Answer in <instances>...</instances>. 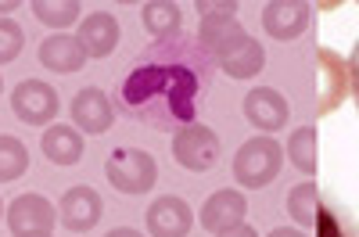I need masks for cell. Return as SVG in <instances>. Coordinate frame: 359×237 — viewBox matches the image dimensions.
<instances>
[{
	"label": "cell",
	"instance_id": "7",
	"mask_svg": "<svg viewBox=\"0 0 359 237\" xmlns=\"http://www.w3.org/2000/svg\"><path fill=\"white\" fill-rule=\"evenodd\" d=\"M144 223H147V233L151 237H187L191 233V205L176 194H162L147 205L144 212Z\"/></svg>",
	"mask_w": 359,
	"mask_h": 237
},
{
	"label": "cell",
	"instance_id": "29",
	"mask_svg": "<svg viewBox=\"0 0 359 237\" xmlns=\"http://www.w3.org/2000/svg\"><path fill=\"white\" fill-rule=\"evenodd\" d=\"M273 237H298V233H291V230H277Z\"/></svg>",
	"mask_w": 359,
	"mask_h": 237
},
{
	"label": "cell",
	"instance_id": "30",
	"mask_svg": "<svg viewBox=\"0 0 359 237\" xmlns=\"http://www.w3.org/2000/svg\"><path fill=\"white\" fill-rule=\"evenodd\" d=\"M4 212H8V209H4V201H0V219H4Z\"/></svg>",
	"mask_w": 359,
	"mask_h": 237
},
{
	"label": "cell",
	"instance_id": "17",
	"mask_svg": "<svg viewBox=\"0 0 359 237\" xmlns=\"http://www.w3.org/2000/svg\"><path fill=\"white\" fill-rule=\"evenodd\" d=\"M245 115L252 118L255 126H262V130H277L287 118V104L273 90H252L245 97Z\"/></svg>",
	"mask_w": 359,
	"mask_h": 237
},
{
	"label": "cell",
	"instance_id": "11",
	"mask_svg": "<svg viewBox=\"0 0 359 237\" xmlns=\"http://www.w3.org/2000/svg\"><path fill=\"white\" fill-rule=\"evenodd\" d=\"M313 226H316V237H359L355 212L345 201H338L334 194H316Z\"/></svg>",
	"mask_w": 359,
	"mask_h": 237
},
{
	"label": "cell",
	"instance_id": "9",
	"mask_svg": "<svg viewBox=\"0 0 359 237\" xmlns=\"http://www.w3.org/2000/svg\"><path fill=\"white\" fill-rule=\"evenodd\" d=\"M115 123V108L108 101V94L101 86H83V90L72 97V126L83 130V133H108Z\"/></svg>",
	"mask_w": 359,
	"mask_h": 237
},
{
	"label": "cell",
	"instance_id": "3",
	"mask_svg": "<svg viewBox=\"0 0 359 237\" xmlns=\"http://www.w3.org/2000/svg\"><path fill=\"white\" fill-rule=\"evenodd\" d=\"M57 108H62L57 90L50 83H43V79H22L15 86V94H11V111L25 126H47V123L54 126Z\"/></svg>",
	"mask_w": 359,
	"mask_h": 237
},
{
	"label": "cell",
	"instance_id": "31",
	"mask_svg": "<svg viewBox=\"0 0 359 237\" xmlns=\"http://www.w3.org/2000/svg\"><path fill=\"white\" fill-rule=\"evenodd\" d=\"M0 94H4V79H0Z\"/></svg>",
	"mask_w": 359,
	"mask_h": 237
},
{
	"label": "cell",
	"instance_id": "6",
	"mask_svg": "<svg viewBox=\"0 0 359 237\" xmlns=\"http://www.w3.org/2000/svg\"><path fill=\"white\" fill-rule=\"evenodd\" d=\"M104 216V201L94 187L86 184H76L72 191H65L62 205H57V219H62L65 230L72 233H90Z\"/></svg>",
	"mask_w": 359,
	"mask_h": 237
},
{
	"label": "cell",
	"instance_id": "23",
	"mask_svg": "<svg viewBox=\"0 0 359 237\" xmlns=\"http://www.w3.org/2000/svg\"><path fill=\"white\" fill-rule=\"evenodd\" d=\"M348 69H352V101H355V111H359V40H355V47H352Z\"/></svg>",
	"mask_w": 359,
	"mask_h": 237
},
{
	"label": "cell",
	"instance_id": "21",
	"mask_svg": "<svg viewBox=\"0 0 359 237\" xmlns=\"http://www.w3.org/2000/svg\"><path fill=\"white\" fill-rule=\"evenodd\" d=\"M302 18H306V8H298V4H269L262 15L266 29L280 40H291L298 33V25H302Z\"/></svg>",
	"mask_w": 359,
	"mask_h": 237
},
{
	"label": "cell",
	"instance_id": "12",
	"mask_svg": "<svg viewBox=\"0 0 359 237\" xmlns=\"http://www.w3.org/2000/svg\"><path fill=\"white\" fill-rule=\"evenodd\" d=\"M40 65L43 69H50V72H62V76H72V72H79L83 65H86V50L79 47V40L76 36H69V33H54V36H47L43 43H40Z\"/></svg>",
	"mask_w": 359,
	"mask_h": 237
},
{
	"label": "cell",
	"instance_id": "20",
	"mask_svg": "<svg viewBox=\"0 0 359 237\" xmlns=\"http://www.w3.org/2000/svg\"><path fill=\"white\" fill-rule=\"evenodd\" d=\"M29 169V151L25 144L11 133H0V184H11Z\"/></svg>",
	"mask_w": 359,
	"mask_h": 237
},
{
	"label": "cell",
	"instance_id": "4",
	"mask_svg": "<svg viewBox=\"0 0 359 237\" xmlns=\"http://www.w3.org/2000/svg\"><path fill=\"white\" fill-rule=\"evenodd\" d=\"M172 158L176 165H184L191 172H205L219 162V137L201 126V123H191L184 130H176L172 137Z\"/></svg>",
	"mask_w": 359,
	"mask_h": 237
},
{
	"label": "cell",
	"instance_id": "25",
	"mask_svg": "<svg viewBox=\"0 0 359 237\" xmlns=\"http://www.w3.org/2000/svg\"><path fill=\"white\" fill-rule=\"evenodd\" d=\"M216 237H255V230H248V226H233V230H223V233H216Z\"/></svg>",
	"mask_w": 359,
	"mask_h": 237
},
{
	"label": "cell",
	"instance_id": "28",
	"mask_svg": "<svg viewBox=\"0 0 359 237\" xmlns=\"http://www.w3.org/2000/svg\"><path fill=\"white\" fill-rule=\"evenodd\" d=\"M11 237H54V233H11Z\"/></svg>",
	"mask_w": 359,
	"mask_h": 237
},
{
	"label": "cell",
	"instance_id": "18",
	"mask_svg": "<svg viewBox=\"0 0 359 237\" xmlns=\"http://www.w3.org/2000/svg\"><path fill=\"white\" fill-rule=\"evenodd\" d=\"M219 69L233 79H248L262 69V47L255 40H241L237 47H230L223 57H219Z\"/></svg>",
	"mask_w": 359,
	"mask_h": 237
},
{
	"label": "cell",
	"instance_id": "2",
	"mask_svg": "<svg viewBox=\"0 0 359 237\" xmlns=\"http://www.w3.org/2000/svg\"><path fill=\"white\" fill-rule=\"evenodd\" d=\"M104 176L118 194H147L158 184V162L144 147H115L104 162Z\"/></svg>",
	"mask_w": 359,
	"mask_h": 237
},
{
	"label": "cell",
	"instance_id": "1",
	"mask_svg": "<svg viewBox=\"0 0 359 237\" xmlns=\"http://www.w3.org/2000/svg\"><path fill=\"white\" fill-rule=\"evenodd\" d=\"M208 90V54L191 40H155L130 76L123 79V101L140 123L155 130H184L194 123L201 94Z\"/></svg>",
	"mask_w": 359,
	"mask_h": 237
},
{
	"label": "cell",
	"instance_id": "15",
	"mask_svg": "<svg viewBox=\"0 0 359 237\" xmlns=\"http://www.w3.org/2000/svg\"><path fill=\"white\" fill-rule=\"evenodd\" d=\"M241 40H245V33H241V25H237L230 15H212V18H201V29H198V43H201L208 54L223 57L230 47H237Z\"/></svg>",
	"mask_w": 359,
	"mask_h": 237
},
{
	"label": "cell",
	"instance_id": "5",
	"mask_svg": "<svg viewBox=\"0 0 359 237\" xmlns=\"http://www.w3.org/2000/svg\"><path fill=\"white\" fill-rule=\"evenodd\" d=\"M280 165V147L269 140H248L233 158V176L245 187H262L273 180V172Z\"/></svg>",
	"mask_w": 359,
	"mask_h": 237
},
{
	"label": "cell",
	"instance_id": "13",
	"mask_svg": "<svg viewBox=\"0 0 359 237\" xmlns=\"http://www.w3.org/2000/svg\"><path fill=\"white\" fill-rule=\"evenodd\" d=\"M245 209H248V205H245V198L237 194V191H216L212 198L201 205V226L208 233L233 230V226H241Z\"/></svg>",
	"mask_w": 359,
	"mask_h": 237
},
{
	"label": "cell",
	"instance_id": "24",
	"mask_svg": "<svg viewBox=\"0 0 359 237\" xmlns=\"http://www.w3.org/2000/svg\"><path fill=\"white\" fill-rule=\"evenodd\" d=\"M198 11H201V18H212V15H230L233 18V8L237 4H194Z\"/></svg>",
	"mask_w": 359,
	"mask_h": 237
},
{
	"label": "cell",
	"instance_id": "26",
	"mask_svg": "<svg viewBox=\"0 0 359 237\" xmlns=\"http://www.w3.org/2000/svg\"><path fill=\"white\" fill-rule=\"evenodd\" d=\"M104 237H144L140 230H133V226H115L111 233H104Z\"/></svg>",
	"mask_w": 359,
	"mask_h": 237
},
{
	"label": "cell",
	"instance_id": "16",
	"mask_svg": "<svg viewBox=\"0 0 359 237\" xmlns=\"http://www.w3.org/2000/svg\"><path fill=\"white\" fill-rule=\"evenodd\" d=\"M140 18H144V29L155 40H172V36H180L184 11H180V4H172V0H151V4H144Z\"/></svg>",
	"mask_w": 359,
	"mask_h": 237
},
{
	"label": "cell",
	"instance_id": "14",
	"mask_svg": "<svg viewBox=\"0 0 359 237\" xmlns=\"http://www.w3.org/2000/svg\"><path fill=\"white\" fill-rule=\"evenodd\" d=\"M40 147H43V158L54 162V165H76L83 158V151H86V147H83V133L76 126H65V123L47 126Z\"/></svg>",
	"mask_w": 359,
	"mask_h": 237
},
{
	"label": "cell",
	"instance_id": "22",
	"mask_svg": "<svg viewBox=\"0 0 359 237\" xmlns=\"http://www.w3.org/2000/svg\"><path fill=\"white\" fill-rule=\"evenodd\" d=\"M25 47V33L15 18H0V65L15 62Z\"/></svg>",
	"mask_w": 359,
	"mask_h": 237
},
{
	"label": "cell",
	"instance_id": "10",
	"mask_svg": "<svg viewBox=\"0 0 359 237\" xmlns=\"http://www.w3.org/2000/svg\"><path fill=\"white\" fill-rule=\"evenodd\" d=\"M118 18L111 11H94V15H86L79 22V47L86 50V57H108L115 47H118Z\"/></svg>",
	"mask_w": 359,
	"mask_h": 237
},
{
	"label": "cell",
	"instance_id": "8",
	"mask_svg": "<svg viewBox=\"0 0 359 237\" xmlns=\"http://www.w3.org/2000/svg\"><path fill=\"white\" fill-rule=\"evenodd\" d=\"M11 233H50L57 223V209L43 194H18L4 212Z\"/></svg>",
	"mask_w": 359,
	"mask_h": 237
},
{
	"label": "cell",
	"instance_id": "27",
	"mask_svg": "<svg viewBox=\"0 0 359 237\" xmlns=\"http://www.w3.org/2000/svg\"><path fill=\"white\" fill-rule=\"evenodd\" d=\"M18 4H15V0H0V18H8L11 11H15Z\"/></svg>",
	"mask_w": 359,
	"mask_h": 237
},
{
	"label": "cell",
	"instance_id": "19",
	"mask_svg": "<svg viewBox=\"0 0 359 237\" xmlns=\"http://www.w3.org/2000/svg\"><path fill=\"white\" fill-rule=\"evenodd\" d=\"M29 8H33V15H36L43 25H50V29H69V25H76L79 15H83L79 0H33Z\"/></svg>",
	"mask_w": 359,
	"mask_h": 237
}]
</instances>
